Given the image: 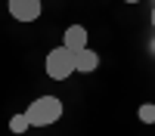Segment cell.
Returning <instances> with one entry per match:
<instances>
[{
  "mask_svg": "<svg viewBox=\"0 0 155 136\" xmlns=\"http://www.w3.org/2000/svg\"><path fill=\"white\" fill-rule=\"evenodd\" d=\"M25 115H28L31 127H50V124H56L62 118V102L56 96H37Z\"/></svg>",
  "mask_w": 155,
  "mask_h": 136,
  "instance_id": "obj_1",
  "label": "cell"
},
{
  "mask_svg": "<svg viewBox=\"0 0 155 136\" xmlns=\"http://www.w3.org/2000/svg\"><path fill=\"white\" fill-rule=\"evenodd\" d=\"M44 68H47V77H50V81H68L71 74H74V53H71L68 46L50 49Z\"/></svg>",
  "mask_w": 155,
  "mask_h": 136,
  "instance_id": "obj_2",
  "label": "cell"
},
{
  "mask_svg": "<svg viewBox=\"0 0 155 136\" xmlns=\"http://www.w3.org/2000/svg\"><path fill=\"white\" fill-rule=\"evenodd\" d=\"M41 12H44L41 0H9V16L16 22H34L41 19Z\"/></svg>",
  "mask_w": 155,
  "mask_h": 136,
  "instance_id": "obj_3",
  "label": "cell"
},
{
  "mask_svg": "<svg viewBox=\"0 0 155 136\" xmlns=\"http://www.w3.org/2000/svg\"><path fill=\"white\" fill-rule=\"evenodd\" d=\"M96 68H99V53H96V49L84 46V49H78V53H74V71L90 74V71H96Z\"/></svg>",
  "mask_w": 155,
  "mask_h": 136,
  "instance_id": "obj_4",
  "label": "cell"
},
{
  "mask_svg": "<svg viewBox=\"0 0 155 136\" xmlns=\"http://www.w3.org/2000/svg\"><path fill=\"white\" fill-rule=\"evenodd\" d=\"M62 46H68L71 53L84 49V46H87V28H84V25H68V28H65V37H62Z\"/></svg>",
  "mask_w": 155,
  "mask_h": 136,
  "instance_id": "obj_5",
  "label": "cell"
},
{
  "mask_svg": "<svg viewBox=\"0 0 155 136\" xmlns=\"http://www.w3.org/2000/svg\"><path fill=\"white\" fill-rule=\"evenodd\" d=\"M9 130L16 133V136L28 133V130H31V121H28V115H25V111H22V115H12V121H9Z\"/></svg>",
  "mask_w": 155,
  "mask_h": 136,
  "instance_id": "obj_6",
  "label": "cell"
},
{
  "mask_svg": "<svg viewBox=\"0 0 155 136\" xmlns=\"http://www.w3.org/2000/svg\"><path fill=\"white\" fill-rule=\"evenodd\" d=\"M140 121L143 124H155V102H143L140 105Z\"/></svg>",
  "mask_w": 155,
  "mask_h": 136,
  "instance_id": "obj_7",
  "label": "cell"
},
{
  "mask_svg": "<svg viewBox=\"0 0 155 136\" xmlns=\"http://www.w3.org/2000/svg\"><path fill=\"white\" fill-rule=\"evenodd\" d=\"M149 49H152V56H155V37H152V43H149Z\"/></svg>",
  "mask_w": 155,
  "mask_h": 136,
  "instance_id": "obj_8",
  "label": "cell"
},
{
  "mask_svg": "<svg viewBox=\"0 0 155 136\" xmlns=\"http://www.w3.org/2000/svg\"><path fill=\"white\" fill-rule=\"evenodd\" d=\"M152 28H155V6H152Z\"/></svg>",
  "mask_w": 155,
  "mask_h": 136,
  "instance_id": "obj_9",
  "label": "cell"
},
{
  "mask_svg": "<svg viewBox=\"0 0 155 136\" xmlns=\"http://www.w3.org/2000/svg\"><path fill=\"white\" fill-rule=\"evenodd\" d=\"M124 3H140V0H124Z\"/></svg>",
  "mask_w": 155,
  "mask_h": 136,
  "instance_id": "obj_10",
  "label": "cell"
}]
</instances>
